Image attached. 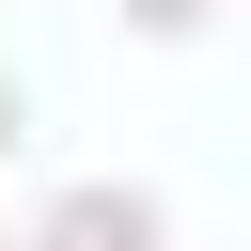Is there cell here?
<instances>
[{"label":"cell","mask_w":251,"mask_h":251,"mask_svg":"<svg viewBox=\"0 0 251 251\" xmlns=\"http://www.w3.org/2000/svg\"><path fill=\"white\" fill-rule=\"evenodd\" d=\"M16 251H173V204H157V188H126V173H94V188H63Z\"/></svg>","instance_id":"cell-1"},{"label":"cell","mask_w":251,"mask_h":251,"mask_svg":"<svg viewBox=\"0 0 251 251\" xmlns=\"http://www.w3.org/2000/svg\"><path fill=\"white\" fill-rule=\"evenodd\" d=\"M110 16H126L141 47H204V31H220V0H110Z\"/></svg>","instance_id":"cell-2"},{"label":"cell","mask_w":251,"mask_h":251,"mask_svg":"<svg viewBox=\"0 0 251 251\" xmlns=\"http://www.w3.org/2000/svg\"><path fill=\"white\" fill-rule=\"evenodd\" d=\"M16 141H31V94H16V63H0V157H16Z\"/></svg>","instance_id":"cell-3"},{"label":"cell","mask_w":251,"mask_h":251,"mask_svg":"<svg viewBox=\"0 0 251 251\" xmlns=\"http://www.w3.org/2000/svg\"><path fill=\"white\" fill-rule=\"evenodd\" d=\"M0 251H16V235H0Z\"/></svg>","instance_id":"cell-4"}]
</instances>
